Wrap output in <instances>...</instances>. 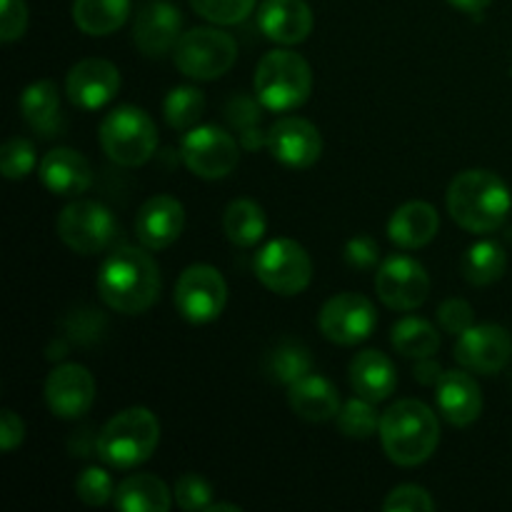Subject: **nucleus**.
I'll return each mask as SVG.
<instances>
[{
  "label": "nucleus",
  "instance_id": "obj_1",
  "mask_svg": "<svg viewBox=\"0 0 512 512\" xmlns=\"http://www.w3.org/2000/svg\"><path fill=\"white\" fill-rule=\"evenodd\" d=\"M160 270L153 255L133 245H120L98 270V293L110 310L140 315L155 305L160 295Z\"/></svg>",
  "mask_w": 512,
  "mask_h": 512
},
{
  "label": "nucleus",
  "instance_id": "obj_2",
  "mask_svg": "<svg viewBox=\"0 0 512 512\" xmlns=\"http://www.w3.org/2000/svg\"><path fill=\"white\" fill-rule=\"evenodd\" d=\"M448 213L463 230L485 235L498 230L510 213V190L490 170H465L450 183Z\"/></svg>",
  "mask_w": 512,
  "mask_h": 512
},
{
  "label": "nucleus",
  "instance_id": "obj_3",
  "mask_svg": "<svg viewBox=\"0 0 512 512\" xmlns=\"http://www.w3.org/2000/svg\"><path fill=\"white\" fill-rule=\"evenodd\" d=\"M380 443L395 465L415 468L438 448V415L420 400H400L390 405L380 418Z\"/></svg>",
  "mask_w": 512,
  "mask_h": 512
},
{
  "label": "nucleus",
  "instance_id": "obj_4",
  "mask_svg": "<svg viewBox=\"0 0 512 512\" xmlns=\"http://www.w3.org/2000/svg\"><path fill=\"white\" fill-rule=\"evenodd\" d=\"M253 90L265 110L290 113L308 103L313 93V70L295 50H270L255 68Z\"/></svg>",
  "mask_w": 512,
  "mask_h": 512
},
{
  "label": "nucleus",
  "instance_id": "obj_5",
  "mask_svg": "<svg viewBox=\"0 0 512 512\" xmlns=\"http://www.w3.org/2000/svg\"><path fill=\"white\" fill-rule=\"evenodd\" d=\"M160 443V423L148 408H128L110 418L98 435V455L105 465L133 470L153 458Z\"/></svg>",
  "mask_w": 512,
  "mask_h": 512
},
{
  "label": "nucleus",
  "instance_id": "obj_6",
  "mask_svg": "<svg viewBox=\"0 0 512 512\" xmlns=\"http://www.w3.org/2000/svg\"><path fill=\"white\" fill-rule=\"evenodd\" d=\"M98 140L115 165L138 168L153 158L158 148V128L145 110L135 105H120L103 118Z\"/></svg>",
  "mask_w": 512,
  "mask_h": 512
},
{
  "label": "nucleus",
  "instance_id": "obj_7",
  "mask_svg": "<svg viewBox=\"0 0 512 512\" xmlns=\"http://www.w3.org/2000/svg\"><path fill=\"white\" fill-rule=\"evenodd\" d=\"M238 58L233 35L218 28H193L180 35L173 48L175 68L193 80H218L228 73Z\"/></svg>",
  "mask_w": 512,
  "mask_h": 512
},
{
  "label": "nucleus",
  "instance_id": "obj_8",
  "mask_svg": "<svg viewBox=\"0 0 512 512\" xmlns=\"http://www.w3.org/2000/svg\"><path fill=\"white\" fill-rule=\"evenodd\" d=\"M255 275L275 295L293 298L313 280V260L308 250L290 238H275L255 255Z\"/></svg>",
  "mask_w": 512,
  "mask_h": 512
},
{
  "label": "nucleus",
  "instance_id": "obj_9",
  "mask_svg": "<svg viewBox=\"0 0 512 512\" xmlns=\"http://www.w3.org/2000/svg\"><path fill=\"white\" fill-rule=\"evenodd\" d=\"M185 168L203 180L228 178L240 163V145L218 125H195L180 145Z\"/></svg>",
  "mask_w": 512,
  "mask_h": 512
},
{
  "label": "nucleus",
  "instance_id": "obj_10",
  "mask_svg": "<svg viewBox=\"0 0 512 512\" xmlns=\"http://www.w3.org/2000/svg\"><path fill=\"white\" fill-rule=\"evenodd\" d=\"M58 235L73 253L95 255L110 248L118 235V223L105 205L95 200H75L60 210Z\"/></svg>",
  "mask_w": 512,
  "mask_h": 512
},
{
  "label": "nucleus",
  "instance_id": "obj_11",
  "mask_svg": "<svg viewBox=\"0 0 512 512\" xmlns=\"http://www.w3.org/2000/svg\"><path fill=\"white\" fill-rule=\"evenodd\" d=\"M225 303L228 283L213 265H190L175 283V308L188 323H213L225 310Z\"/></svg>",
  "mask_w": 512,
  "mask_h": 512
},
{
  "label": "nucleus",
  "instance_id": "obj_12",
  "mask_svg": "<svg viewBox=\"0 0 512 512\" xmlns=\"http://www.w3.org/2000/svg\"><path fill=\"white\" fill-rule=\"evenodd\" d=\"M375 325H378V310L360 293L333 295L318 315L320 333L335 345L363 343L373 335Z\"/></svg>",
  "mask_w": 512,
  "mask_h": 512
},
{
  "label": "nucleus",
  "instance_id": "obj_13",
  "mask_svg": "<svg viewBox=\"0 0 512 512\" xmlns=\"http://www.w3.org/2000/svg\"><path fill=\"white\" fill-rule=\"evenodd\" d=\"M375 290L390 310L408 313L428 300L430 278L423 265L410 255H390L378 265Z\"/></svg>",
  "mask_w": 512,
  "mask_h": 512
},
{
  "label": "nucleus",
  "instance_id": "obj_14",
  "mask_svg": "<svg viewBox=\"0 0 512 512\" xmlns=\"http://www.w3.org/2000/svg\"><path fill=\"white\" fill-rule=\"evenodd\" d=\"M510 358L512 338L500 325H470L455 343V360L470 373L495 375L510 363Z\"/></svg>",
  "mask_w": 512,
  "mask_h": 512
},
{
  "label": "nucleus",
  "instance_id": "obj_15",
  "mask_svg": "<svg viewBox=\"0 0 512 512\" xmlns=\"http://www.w3.org/2000/svg\"><path fill=\"white\" fill-rule=\"evenodd\" d=\"M265 145L280 165L293 170L313 168L323 155L320 130L310 120L298 118V115H288V118H280L278 123H273Z\"/></svg>",
  "mask_w": 512,
  "mask_h": 512
},
{
  "label": "nucleus",
  "instance_id": "obj_16",
  "mask_svg": "<svg viewBox=\"0 0 512 512\" xmlns=\"http://www.w3.org/2000/svg\"><path fill=\"white\" fill-rule=\"evenodd\" d=\"M95 380L88 368L75 363L58 365L45 380V403L60 420H78L93 408Z\"/></svg>",
  "mask_w": 512,
  "mask_h": 512
},
{
  "label": "nucleus",
  "instance_id": "obj_17",
  "mask_svg": "<svg viewBox=\"0 0 512 512\" xmlns=\"http://www.w3.org/2000/svg\"><path fill=\"white\" fill-rule=\"evenodd\" d=\"M120 90V73L110 60L88 58L70 68L65 78V93L70 103L83 110H98L108 105Z\"/></svg>",
  "mask_w": 512,
  "mask_h": 512
},
{
  "label": "nucleus",
  "instance_id": "obj_18",
  "mask_svg": "<svg viewBox=\"0 0 512 512\" xmlns=\"http://www.w3.org/2000/svg\"><path fill=\"white\" fill-rule=\"evenodd\" d=\"M183 15L170 0H153L143 5L133 25V40L148 58H163L178 45Z\"/></svg>",
  "mask_w": 512,
  "mask_h": 512
},
{
  "label": "nucleus",
  "instance_id": "obj_19",
  "mask_svg": "<svg viewBox=\"0 0 512 512\" xmlns=\"http://www.w3.org/2000/svg\"><path fill=\"white\" fill-rule=\"evenodd\" d=\"M185 228V208L173 195H153L145 200L135 218V235L148 250H165Z\"/></svg>",
  "mask_w": 512,
  "mask_h": 512
},
{
  "label": "nucleus",
  "instance_id": "obj_20",
  "mask_svg": "<svg viewBox=\"0 0 512 512\" xmlns=\"http://www.w3.org/2000/svg\"><path fill=\"white\" fill-rule=\"evenodd\" d=\"M258 28L280 45H298L313 33V10L305 0H263Z\"/></svg>",
  "mask_w": 512,
  "mask_h": 512
},
{
  "label": "nucleus",
  "instance_id": "obj_21",
  "mask_svg": "<svg viewBox=\"0 0 512 512\" xmlns=\"http://www.w3.org/2000/svg\"><path fill=\"white\" fill-rule=\"evenodd\" d=\"M435 400L440 415L455 428H468L483 413V393L480 385L460 370H448L435 383Z\"/></svg>",
  "mask_w": 512,
  "mask_h": 512
},
{
  "label": "nucleus",
  "instance_id": "obj_22",
  "mask_svg": "<svg viewBox=\"0 0 512 512\" xmlns=\"http://www.w3.org/2000/svg\"><path fill=\"white\" fill-rule=\"evenodd\" d=\"M40 180L53 195L75 198L93 185V168L78 150L55 148L40 160Z\"/></svg>",
  "mask_w": 512,
  "mask_h": 512
},
{
  "label": "nucleus",
  "instance_id": "obj_23",
  "mask_svg": "<svg viewBox=\"0 0 512 512\" xmlns=\"http://www.w3.org/2000/svg\"><path fill=\"white\" fill-rule=\"evenodd\" d=\"M350 385L360 398L383 403L398 388V370L380 350H360L350 363Z\"/></svg>",
  "mask_w": 512,
  "mask_h": 512
},
{
  "label": "nucleus",
  "instance_id": "obj_24",
  "mask_svg": "<svg viewBox=\"0 0 512 512\" xmlns=\"http://www.w3.org/2000/svg\"><path fill=\"white\" fill-rule=\"evenodd\" d=\"M440 215L425 200H410L400 205L388 223V235L398 248L418 250L425 248L438 235Z\"/></svg>",
  "mask_w": 512,
  "mask_h": 512
},
{
  "label": "nucleus",
  "instance_id": "obj_25",
  "mask_svg": "<svg viewBox=\"0 0 512 512\" xmlns=\"http://www.w3.org/2000/svg\"><path fill=\"white\" fill-rule=\"evenodd\" d=\"M288 403L293 413L308 423H325V420L338 418L343 408L335 385L323 375H305L298 383L290 385Z\"/></svg>",
  "mask_w": 512,
  "mask_h": 512
},
{
  "label": "nucleus",
  "instance_id": "obj_26",
  "mask_svg": "<svg viewBox=\"0 0 512 512\" xmlns=\"http://www.w3.org/2000/svg\"><path fill=\"white\" fill-rule=\"evenodd\" d=\"M175 495L168 485L150 473H135L115 488L113 503L123 512H168Z\"/></svg>",
  "mask_w": 512,
  "mask_h": 512
},
{
  "label": "nucleus",
  "instance_id": "obj_27",
  "mask_svg": "<svg viewBox=\"0 0 512 512\" xmlns=\"http://www.w3.org/2000/svg\"><path fill=\"white\" fill-rule=\"evenodd\" d=\"M20 115L43 138L60 130V95L53 80H35L20 95Z\"/></svg>",
  "mask_w": 512,
  "mask_h": 512
},
{
  "label": "nucleus",
  "instance_id": "obj_28",
  "mask_svg": "<svg viewBox=\"0 0 512 512\" xmlns=\"http://www.w3.org/2000/svg\"><path fill=\"white\" fill-rule=\"evenodd\" d=\"M130 15V0H75L73 23L85 35H110L123 28Z\"/></svg>",
  "mask_w": 512,
  "mask_h": 512
},
{
  "label": "nucleus",
  "instance_id": "obj_29",
  "mask_svg": "<svg viewBox=\"0 0 512 512\" xmlns=\"http://www.w3.org/2000/svg\"><path fill=\"white\" fill-rule=\"evenodd\" d=\"M268 220H265L263 208L248 198H238L225 208L223 213V230L225 238L235 248H253L263 240Z\"/></svg>",
  "mask_w": 512,
  "mask_h": 512
},
{
  "label": "nucleus",
  "instance_id": "obj_30",
  "mask_svg": "<svg viewBox=\"0 0 512 512\" xmlns=\"http://www.w3.org/2000/svg\"><path fill=\"white\" fill-rule=\"evenodd\" d=\"M505 268H508V255L495 240H480L470 245L468 253L460 260V273L475 288L498 283L505 275Z\"/></svg>",
  "mask_w": 512,
  "mask_h": 512
},
{
  "label": "nucleus",
  "instance_id": "obj_31",
  "mask_svg": "<svg viewBox=\"0 0 512 512\" xmlns=\"http://www.w3.org/2000/svg\"><path fill=\"white\" fill-rule=\"evenodd\" d=\"M390 343L405 358H433L440 348V333L435 330L433 323H428L425 318H410L398 320L393 325V333H390Z\"/></svg>",
  "mask_w": 512,
  "mask_h": 512
},
{
  "label": "nucleus",
  "instance_id": "obj_32",
  "mask_svg": "<svg viewBox=\"0 0 512 512\" xmlns=\"http://www.w3.org/2000/svg\"><path fill=\"white\" fill-rule=\"evenodd\" d=\"M313 370V355L295 340H283L265 355V375L278 385H293Z\"/></svg>",
  "mask_w": 512,
  "mask_h": 512
},
{
  "label": "nucleus",
  "instance_id": "obj_33",
  "mask_svg": "<svg viewBox=\"0 0 512 512\" xmlns=\"http://www.w3.org/2000/svg\"><path fill=\"white\" fill-rule=\"evenodd\" d=\"M260 108H263L260 100L248 98V95H233L225 105V118L233 133H238L245 150H258L268 140V133H263V125H260Z\"/></svg>",
  "mask_w": 512,
  "mask_h": 512
},
{
  "label": "nucleus",
  "instance_id": "obj_34",
  "mask_svg": "<svg viewBox=\"0 0 512 512\" xmlns=\"http://www.w3.org/2000/svg\"><path fill=\"white\" fill-rule=\"evenodd\" d=\"M205 113V95L193 85H178L163 100L165 123L178 133H188Z\"/></svg>",
  "mask_w": 512,
  "mask_h": 512
},
{
  "label": "nucleus",
  "instance_id": "obj_35",
  "mask_svg": "<svg viewBox=\"0 0 512 512\" xmlns=\"http://www.w3.org/2000/svg\"><path fill=\"white\" fill-rule=\"evenodd\" d=\"M375 403L365 398H353L348 403H343L338 413V428L340 433L348 435V438L365 440L370 435L380 433V415L375 413Z\"/></svg>",
  "mask_w": 512,
  "mask_h": 512
},
{
  "label": "nucleus",
  "instance_id": "obj_36",
  "mask_svg": "<svg viewBox=\"0 0 512 512\" xmlns=\"http://www.w3.org/2000/svg\"><path fill=\"white\" fill-rule=\"evenodd\" d=\"M38 165V155L30 140L25 138H10L0 150V170L8 180H23Z\"/></svg>",
  "mask_w": 512,
  "mask_h": 512
},
{
  "label": "nucleus",
  "instance_id": "obj_37",
  "mask_svg": "<svg viewBox=\"0 0 512 512\" xmlns=\"http://www.w3.org/2000/svg\"><path fill=\"white\" fill-rule=\"evenodd\" d=\"M258 0H190L200 18L218 25H235L248 18Z\"/></svg>",
  "mask_w": 512,
  "mask_h": 512
},
{
  "label": "nucleus",
  "instance_id": "obj_38",
  "mask_svg": "<svg viewBox=\"0 0 512 512\" xmlns=\"http://www.w3.org/2000/svg\"><path fill=\"white\" fill-rule=\"evenodd\" d=\"M75 493L90 508H100V505L110 503V498L115 495L113 478L103 468H85L75 480Z\"/></svg>",
  "mask_w": 512,
  "mask_h": 512
},
{
  "label": "nucleus",
  "instance_id": "obj_39",
  "mask_svg": "<svg viewBox=\"0 0 512 512\" xmlns=\"http://www.w3.org/2000/svg\"><path fill=\"white\" fill-rule=\"evenodd\" d=\"M175 503L180 510L185 512H198L208 510V505L213 503V488L205 478L195 473H185L175 480Z\"/></svg>",
  "mask_w": 512,
  "mask_h": 512
},
{
  "label": "nucleus",
  "instance_id": "obj_40",
  "mask_svg": "<svg viewBox=\"0 0 512 512\" xmlns=\"http://www.w3.org/2000/svg\"><path fill=\"white\" fill-rule=\"evenodd\" d=\"M385 512H433L435 503L430 493L420 485H398L390 490L383 503Z\"/></svg>",
  "mask_w": 512,
  "mask_h": 512
},
{
  "label": "nucleus",
  "instance_id": "obj_41",
  "mask_svg": "<svg viewBox=\"0 0 512 512\" xmlns=\"http://www.w3.org/2000/svg\"><path fill=\"white\" fill-rule=\"evenodd\" d=\"M28 28V5L25 0H0V40L15 43Z\"/></svg>",
  "mask_w": 512,
  "mask_h": 512
},
{
  "label": "nucleus",
  "instance_id": "obj_42",
  "mask_svg": "<svg viewBox=\"0 0 512 512\" xmlns=\"http://www.w3.org/2000/svg\"><path fill=\"white\" fill-rule=\"evenodd\" d=\"M438 320H440V328H443L445 333L460 335V333H465L470 325H475L473 323L475 313H473V308H470L468 300L448 298L438 308Z\"/></svg>",
  "mask_w": 512,
  "mask_h": 512
},
{
  "label": "nucleus",
  "instance_id": "obj_43",
  "mask_svg": "<svg viewBox=\"0 0 512 512\" xmlns=\"http://www.w3.org/2000/svg\"><path fill=\"white\" fill-rule=\"evenodd\" d=\"M345 263L355 270H373L378 268L380 248L370 235H355L345 243Z\"/></svg>",
  "mask_w": 512,
  "mask_h": 512
},
{
  "label": "nucleus",
  "instance_id": "obj_44",
  "mask_svg": "<svg viewBox=\"0 0 512 512\" xmlns=\"http://www.w3.org/2000/svg\"><path fill=\"white\" fill-rule=\"evenodd\" d=\"M23 438H25L23 420H20L13 410H3V418H0V448H3L5 453H10V450H15L20 443H23Z\"/></svg>",
  "mask_w": 512,
  "mask_h": 512
},
{
  "label": "nucleus",
  "instance_id": "obj_45",
  "mask_svg": "<svg viewBox=\"0 0 512 512\" xmlns=\"http://www.w3.org/2000/svg\"><path fill=\"white\" fill-rule=\"evenodd\" d=\"M440 375H443V370H440V365L435 363V360L423 358L415 365V378H418L420 383H438Z\"/></svg>",
  "mask_w": 512,
  "mask_h": 512
},
{
  "label": "nucleus",
  "instance_id": "obj_46",
  "mask_svg": "<svg viewBox=\"0 0 512 512\" xmlns=\"http://www.w3.org/2000/svg\"><path fill=\"white\" fill-rule=\"evenodd\" d=\"M453 8L463 10V13H483L493 0H448Z\"/></svg>",
  "mask_w": 512,
  "mask_h": 512
},
{
  "label": "nucleus",
  "instance_id": "obj_47",
  "mask_svg": "<svg viewBox=\"0 0 512 512\" xmlns=\"http://www.w3.org/2000/svg\"><path fill=\"white\" fill-rule=\"evenodd\" d=\"M225 510H228V512H240L238 505H233V503H210L208 510H205V512H225Z\"/></svg>",
  "mask_w": 512,
  "mask_h": 512
}]
</instances>
